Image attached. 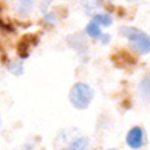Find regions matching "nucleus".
<instances>
[{
  "label": "nucleus",
  "mask_w": 150,
  "mask_h": 150,
  "mask_svg": "<svg viewBox=\"0 0 150 150\" xmlns=\"http://www.w3.org/2000/svg\"><path fill=\"white\" fill-rule=\"evenodd\" d=\"M120 34L128 39L130 47L138 54H148L150 52V36L135 27H121Z\"/></svg>",
  "instance_id": "1"
},
{
  "label": "nucleus",
  "mask_w": 150,
  "mask_h": 150,
  "mask_svg": "<svg viewBox=\"0 0 150 150\" xmlns=\"http://www.w3.org/2000/svg\"><path fill=\"white\" fill-rule=\"evenodd\" d=\"M94 97V90L86 83H76L69 93L70 103L77 109H86L89 107Z\"/></svg>",
  "instance_id": "2"
},
{
  "label": "nucleus",
  "mask_w": 150,
  "mask_h": 150,
  "mask_svg": "<svg viewBox=\"0 0 150 150\" xmlns=\"http://www.w3.org/2000/svg\"><path fill=\"white\" fill-rule=\"evenodd\" d=\"M127 143L132 149H138L143 144V130L139 127H134L127 135Z\"/></svg>",
  "instance_id": "3"
},
{
  "label": "nucleus",
  "mask_w": 150,
  "mask_h": 150,
  "mask_svg": "<svg viewBox=\"0 0 150 150\" xmlns=\"http://www.w3.org/2000/svg\"><path fill=\"white\" fill-rule=\"evenodd\" d=\"M100 27H101V26H100L98 23H96L94 20H91V21L87 25L86 32H87V34H88L89 36H91V38H94V39H96V40H100V41H102L103 43L109 42L110 36L107 35V34H103Z\"/></svg>",
  "instance_id": "4"
},
{
  "label": "nucleus",
  "mask_w": 150,
  "mask_h": 150,
  "mask_svg": "<svg viewBox=\"0 0 150 150\" xmlns=\"http://www.w3.org/2000/svg\"><path fill=\"white\" fill-rule=\"evenodd\" d=\"M88 146V139L86 137H77L74 138L73 142L69 144V150H86Z\"/></svg>",
  "instance_id": "5"
},
{
  "label": "nucleus",
  "mask_w": 150,
  "mask_h": 150,
  "mask_svg": "<svg viewBox=\"0 0 150 150\" xmlns=\"http://www.w3.org/2000/svg\"><path fill=\"white\" fill-rule=\"evenodd\" d=\"M139 91L145 100L150 101V76H146L142 80L139 86Z\"/></svg>",
  "instance_id": "6"
},
{
  "label": "nucleus",
  "mask_w": 150,
  "mask_h": 150,
  "mask_svg": "<svg viewBox=\"0 0 150 150\" xmlns=\"http://www.w3.org/2000/svg\"><path fill=\"white\" fill-rule=\"evenodd\" d=\"M91 20H94L100 26H104V27L110 26L111 22H112V19L109 15H107V14H96Z\"/></svg>",
  "instance_id": "7"
},
{
  "label": "nucleus",
  "mask_w": 150,
  "mask_h": 150,
  "mask_svg": "<svg viewBox=\"0 0 150 150\" xmlns=\"http://www.w3.org/2000/svg\"><path fill=\"white\" fill-rule=\"evenodd\" d=\"M33 4H34V0H19L18 9L21 14H27L30 12Z\"/></svg>",
  "instance_id": "8"
},
{
  "label": "nucleus",
  "mask_w": 150,
  "mask_h": 150,
  "mask_svg": "<svg viewBox=\"0 0 150 150\" xmlns=\"http://www.w3.org/2000/svg\"><path fill=\"white\" fill-rule=\"evenodd\" d=\"M8 69H9L13 74H15V75H20V74H22V71H23V68H22L21 63H9V64H8Z\"/></svg>",
  "instance_id": "9"
},
{
  "label": "nucleus",
  "mask_w": 150,
  "mask_h": 150,
  "mask_svg": "<svg viewBox=\"0 0 150 150\" xmlns=\"http://www.w3.org/2000/svg\"><path fill=\"white\" fill-rule=\"evenodd\" d=\"M129 1H134V0H129Z\"/></svg>",
  "instance_id": "10"
},
{
  "label": "nucleus",
  "mask_w": 150,
  "mask_h": 150,
  "mask_svg": "<svg viewBox=\"0 0 150 150\" xmlns=\"http://www.w3.org/2000/svg\"><path fill=\"white\" fill-rule=\"evenodd\" d=\"M111 150H114V149H111Z\"/></svg>",
  "instance_id": "11"
},
{
  "label": "nucleus",
  "mask_w": 150,
  "mask_h": 150,
  "mask_svg": "<svg viewBox=\"0 0 150 150\" xmlns=\"http://www.w3.org/2000/svg\"><path fill=\"white\" fill-rule=\"evenodd\" d=\"M0 123H1V121H0Z\"/></svg>",
  "instance_id": "12"
}]
</instances>
